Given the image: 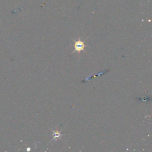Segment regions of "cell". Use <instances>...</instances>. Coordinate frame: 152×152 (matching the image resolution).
Instances as JSON below:
<instances>
[{
    "mask_svg": "<svg viewBox=\"0 0 152 152\" xmlns=\"http://www.w3.org/2000/svg\"><path fill=\"white\" fill-rule=\"evenodd\" d=\"M53 132V138L52 139V140H57L58 139H60V137L63 136V134H61V131H53L52 130Z\"/></svg>",
    "mask_w": 152,
    "mask_h": 152,
    "instance_id": "2",
    "label": "cell"
},
{
    "mask_svg": "<svg viewBox=\"0 0 152 152\" xmlns=\"http://www.w3.org/2000/svg\"><path fill=\"white\" fill-rule=\"evenodd\" d=\"M75 45H74V48H75V50L72 52V53L75 52H80L82 51L85 48V44L84 43V42H82L81 41H75Z\"/></svg>",
    "mask_w": 152,
    "mask_h": 152,
    "instance_id": "1",
    "label": "cell"
}]
</instances>
